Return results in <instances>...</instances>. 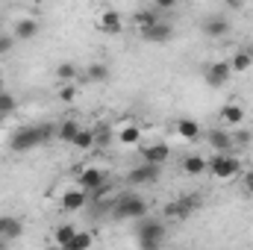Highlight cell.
<instances>
[{
    "label": "cell",
    "instance_id": "1",
    "mask_svg": "<svg viewBox=\"0 0 253 250\" xmlns=\"http://www.w3.org/2000/svg\"><path fill=\"white\" fill-rule=\"evenodd\" d=\"M165 236H168V227H165L162 218L147 215V218L135 221V242H138V250H162L165 248Z\"/></svg>",
    "mask_w": 253,
    "mask_h": 250
},
{
    "label": "cell",
    "instance_id": "2",
    "mask_svg": "<svg viewBox=\"0 0 253 250\" xmlns=\"http://www.w3.org/2000/svg\"><path fill=\"white\" fill-rule=\"evenodd\" d=\"M147 215H150V203L141 194H135V191L121 194L118 203L112 206V218H118V221H141Z\"/></svg>",
    "mask_w": 253,
    "mask_h": 250
},
{
    "label": "cell",
    "instance_id": "3",
    "mask_svg": "<svg viewBox=\"0 0 253 250\" xmlns=\"http://www.w3.org/2000/svg\"><path fill=\"white\" fill-rule=\"evenodd\" d=\"M36 147H44V144H42L39 124L21 126V129H15L12 138H9V150H15V153H30V150H36Z\"/></svg>",
    "mask_w": 253,
    "mask_h": 250
},
{
    "label": "cell",
    "instance_id": "4",
    "mask_svg": "<svg viewBox=\"0 0 253 250\" xmlns=\"http://www.w3.org/2000/svg\"><path fill=\"white\" fill-rule=\"evenodd\" d=\"M206 162H209V174L218 177V180H233V177L242 171V162H239L236 156H230V153H215V156L206 159Z\"/></svg>",
    "mask_w": 253,
    "mask_h": 250
},
{
    "label": "cell",
    "instance_id": "5",
    "mask_svg": "<svg viewBox=\"0 0 253 250\" xmlns=\"http://www.w3.org/2000/svg\"><path fill=\"white\" fill-rule=\"evenodd\" d=\"M197 209H200V197L197 194H186L180 200L165 203V218L168 221H186L191 212H197Z\"/></svg>",
    "mask_w": 253,
    "mask_h": 250
},
{
    "label": "cell",
    "instance_id": "6",
    "mask_svg": "<svg viewBox=\"0 0 253 250\" xmlns=\"http://www.w3.org/2000/svg\"><path fill=\"white\" fill-rule=\"evenodd\" d=\"M230 77H233V68H230V62H224V59H221V62L206 65V71H203V80H206V85H212V88L227 85Z\"/></svg>",
    "mask_w": 253,
    "mask_h": 250
},
{
    "label": "cell",
    "instance_id": "7",
    "mask_svg": "<svg viewBox=\"0 0 253 250\" xmlns=\"http://www.w3.org/2000/svg\"><path fill=\"white\" fill-rule=\"evenodd\" d=\"M103 183H106V174H103L100 168H94V165H91V168H80V171H77V188H80V191H85V194H91L94 188H100Z\"/></svg>",
    "mask_w": 253,
    "mask_h": 250
},
{
    "label": "cell",
    "instance_id": "8",
    "mask_svg": "<svg viewBox=\"0 0 253 250\" xmlns=\"http://www.w3.org/2000/svg\"><path fill=\"white\" fill-rule=\"evenodd\" d=\"M138 36H141L144 42H150V44H165V42L174 39V27H171L168 21H159V24H153V27H141Z\"/></svg>",
    "mask_w": 253,
    "mask_h": 250
},
{
    "label": "cell",
    "instance_id": "9",
    "mask_svg": "<svg viewBox=\"0 0 253 250\" xmlns=\"http://www.w3.org/2000/svg\"><path fill=\"white\" fill-rule=\"evenodd\" d=\"M141 159L147 162V165H165L168 159H171V147L165 144V141H150V144H141Z\"/></svg>",
    "mask_w": 253,
    "mask_h": 250
},
{
    "label": "cell",
    "instance_id": "10",
    "mask_svg": "<svg viewBox=\"0 0 253 250\" xmlns=\"http://www.w3.org/2000/svg\"><path fill=\"white\" fill-rule=\"evenodd\" d=\"M159 174H162L159 165H147V162H141V165H135V168L126 174V183H129V186H147V183H156Z\"/></svg>",
    "mask_w": 253,
    "mask_h": 250
},
{
    "label": "cell",
    "instance_id": "11",
    "mask_svg": "<svg viewBox=\"0 0 253 250\" xmlns=\"http://www.w3.org/2000/svg\"><path fill=\"white\" fill-rule=\"evenodd\" d=\"M97 30H100L103 36H118V33L124 30L121 12H118V9H106V12L100 15V21H97Z\"/></svg>",
    "mask_w": 253,
    "mask_h": 250
},
{
    "label": "cell",
    "instance_id": "12",
    "mask_svg": "<svg viewBox=\"0 0 253 250\" xmlns=\"http://www.w3.org/2000/svg\"><path fill=\"white\" fill-rule=\"evenodd\" d=\"M203 33H206L209 39H221V36L230 33V21H227L224 15H209V18L203 21Z\"/></svg>",
    "mask_w": 253,
    "mask_h": 250
},
{
    "label": "cell",
    "instance_id": "13",
    "mask_svg": "<svg viewBox=\"0 0 253 250\" xmlns=\"http://www.w3.org/2000/svg\"><path fill=\"white\" fill-rule=\"evenodd\" d=\"M85 203H88V194H85V191H80L77 186L65 188V194H62V209L65 212H80Z\"/></svg>",
    "mask_w": 253,
    "mask_h": 250
},
{
    "label": "cell",
    "instance_id": "14",
    "mask_svg": "<svg viewBox=\"0 0 253 250\" xmlns=\"http://www.w3.org/2000/svg\"><path fill=\"white\" fill-rule=\"evenodd\" d=\"M21 236H24V224H21L15 215H3V218H0V239L15 242V239H21Z\"/></svg>",
    "mask_w": 253,
    "mask_h": 250
},
{
    "label": "cell",
    "instance_id": "15",
    "mask_svg": "<svg viewBox=\"0 0 253 250\" xmlns=\"http://www.w3.org/2000/svg\"><path fill=\"white\" fill-rule=\"evenodd\" d=\"M36 36H39V21H36V18H21V21L15 24L12 39H18V42H30V39H36Z\"/></svg>",
    "mask_w": 253,
    "mask_h": 250
},
{
    "label": "cell",
    "instance_id": "16",
    "mask_svg": "<svg viewBox=\"0 0 253 250\" xmlns=\"http://www.w3.org/2000/svg\"><path fill=\"white\" fill-rule=\"evenodd\" d=\"M206 144H212L215 153H230V147H233V135L224 132V129H212V132H206Z\"/></svg>",
    "mask_w": 253,
    "mask_h": 250
},
{
    "label": "cell",
    "instance_id": "17",
    "mask_svg": "<svg viewBox=\"0 0 253 250\" xmlns=\"http://www.w3.org/2000/svg\"><path fill=\"white\" fill-rule=\"evenodd\" d=\"M218 115H221V121H224V124L239 126L242 121H245V106H239V103H224Z\"/></svg>",
    "mask_w": 253,
    "mask_h": 250
},
{
    "label": "cell",
    "instance_id": "18",
    "mask_svg": "<svg viewBox=\"0 0 253 250\" xmlns=\"http://www.w3.org/2000/svg\"><path fill=\"white\" fill-rule=\"evenodd\" d=\"M183 171H186L189 177H200V174H206V171H209V162H206L200 153H191V156L183 159Z\"/></svg>",
    "mask_w": 253,
    "mask_h": 250
},
{
    "label": "cell",
    "instance_id": "19",
    "mask_svg": "<svg viewBox=\"0 0 253 250\" xmlns=\"http://www.w3.org/2000/svg\"><path fill=\"white\" fill-rule=\"evenodd\" d=\"M174 129H177V135H180V138H186V141H197V138H200V124H197V121H191V118H180Z\"/></svg>",
    "mask_w": 253,
    "mask_h": 250
},
{
    "label": "cell",
    "instance_id": "20",
    "mask_svg": "<svg viewBox=\"0 0 253 250\" xmlns=\"http://www.w3.org/2000/svg\"><path fill=\"white\" fill-rule=\"evenodd\" d=\"M132 21H135V24H138V30H141V27H153V24H159V21H165V18H162V12H159V9L147 6V9H138Z\"/></svg>",
    "mask_w": 253,
    "mask_h": 250
},
{
    "label": "cell",
    "instance_id": "21",
    "mask_svg": "<svg viewBox=\"0 0 253 250\" xmlns=\"http://www.w3.org/2000/svg\"><path fill=\"white\" fill-rule=\"evenodd\" d=\"M251 65H253V50H251V47H242V50H236V56L230 59L233 74H239V71H248Z\"/></svg>",
    "mask_w": 253,
    "mask_h": 250
},
{
    "label": "cell",
    "instance_id": "22",
    "mask_svg": "<svg viewBox=\"0 0 253 250\" xmlns=\"http://www.w3.org/2000/svg\"><path fill=\"white\" fill-rule=\"evenodd\" d=\"M77 77H80V68H77L74 62H59V65H56V80H59L62 85L77 83Z\"/></svg>",
    "mask_w": 253,
    "mask_h": 250
},
{
    "label": "cell",
    "instance_id": "23",
    "mask_svg": "<svg viewBox=\"0 0 253 250\" xmlns=\"http://www.w3.org/2000/svg\"><path fill=\"white\" fill-rule=\"evenodd\" d=\"M77 132H80V124H77L74 118H68V121H62V124L56 126V138H59V141H68V144H74Z\"/></svg>",
    "mask_w": 253,
    "mask_h": 250
},
{
    "label": "cell",
    "instance_id": "24",
    "mask_svg": "<svg viewBox=\"0 0 253 250\" xmlns=\"http://www.w3.org/2000/svg\"><path fill=\"white\" fill-rule=\"evenodd\" d=\"M74 236H77V227H74V224H59V227L53 230V239H56V248H59V250L68 248Z\"/></svg>",
    "mask_w": 253,
    "mask_h": 250
},
{
    "label": "cell",
    "instance_id": "25",
    "mask_svg": "<svg viewBox=\"0 0 253 250\" xmlns=\"http://www.w3.org/2000/svg\"><path fill=\"white\" fill-rule=\"evenodd\" d=\"M85 80H91V83H106V80H109V68L103 62H91L85 68Z\"/></svg>",
    "mask_w": 253,
    "mask_h": 250
},
{
    "label": "cell",
    "instance_id": "26",
    "mask_svg": "<svg viewBox=\"0 0 253 250\" xmlns=\"http://www.w3.org/2000/svg\"><path fill=\"white\" fill-rule=\"evenodd\" d=\"M91 245H94V236H91V233H80V230H77V236L71 239V245L62 248V250H91Z\"/></svg>",
    "mask_w": 253,
    "mask_h": 250
},
{
    "label": "cell",
    "instance_id": "27",
    "mask_svg": "<svg viewBox=\"0 0 253 250\" xmlns=\"http://www.w3.org/2000/svg\"><path fill=\"white\" fill-rule=\"evenodd\" d=\"M118 141H121V144H138V141H141V126L126 124L124 129L118 132Z\"/></svg>",
    "mask_w": 253,
    "mask_h": 250
},
{
    "label": "cell",
    "instance_id": "28",
    "mask_svg": "<svg viewBox=\"0 0 253 250\" xmlns=\"http://www.w3.org/2000/svg\"><path fill=\"white\" fill-rule=\"evenodd\" d=\"M74 147L77 150H91L94 147V129H80L77 138H74Z\"/></svg>",
    "mask_w": 253,
    "mask_h": 250
},
{
    "label": "cell",
    "instance_id": "29",
    "mask_svg": "<svg viewBox=\"0 0 253 250\" xmlns=\"http://www.w3.org/2000/svg\"><path fill=\"white\" fill-rule=\"evenodd\" d=\"M15 109H18V100H15V94L3 91V94H0V118H9Z\"/></svg>",
    "mask_w": 253,
    "mask_h": 250
},
{
    "label": "cell",
    "instance_id": "30",
    "mask_svg": "<svg viewBox=\"0 0 253 250\" xmlns=\"http://www.w3.org/2000/svg\"><path fill=\"white\" fill-rule=\"evenodd\" d=\"M56 94H59V100H62V103H74V100H77V94H80V85H77V83L59 85V91H56Z\"/></svg>",
    "mask_w": 253,
    "mask_h": 250
},
{
    "label": "cell",
    "instance_id": "31",
    "mask_svg": "<svg viewBox=\"0 0 253 250\" xmlns=\"http://www.w3.org/2000/svg\"><path fill=\"white\" fill-rule=\"evenodd\" d=\"M39 132H42V144H50L56 138V124H39Z\"/></svg>",
    "mask_w": 253,
    "mask_h": 250
},
{
    "label": "cell",
    "instance_id": "32",
    "mask_svg": "<svg viewBox=\"0 0 253 250\" xmlns=\"http://www.w3.org/2000/svg\"><path fill=\"white\" fill-rule=\"evenodd\" d=\"M253 141V132L251 129H239V132H233V144H239V147H248Z\"/></svg>",
    "mask_w": 253,
    "mask_h": 250
},
{
    "label": "cell",
    "instance_id": "33",
    "mask_svg": "<svg viewBox=\"0 0 253 250\" xmlns=\"http://www.w3.org/2000/svg\"><path fill=\"white\" fill-rule=\"evenodd\" d=\"M109 141H112V132H109L106 126H103V129H94V144H97V147H106Z\"/></svg>",
    "mask_w": 253,
    "mask_h": 250
},
{
    "label": "cell",
    "instance_id": "34",
    "mask_svg": "<svg viewBox=\"0 0 253 250\" xmlns=\"http://www.w3.org/2000/svg\"><path fill=\"white\" fill-rule=\"evenodd\" d=\"M109 191H112V186H109V183H103L100 188H94V191L88 194V200H91V203H100V200H103V197H106Z\"/></svg>",
    "mask_w": 253,
    "mask_h": 250
},
{
    "label": "cell",
    "instance_id": "35",
    "mask_svg": "<svg viewBox=\"0 0 253 250\" xmlns=\"http://www.w3.org/2000/svg\"><path fill=\"white\" fill-rule=\"evenodd\" d=\"M12 47H15V39H12L9 33H0V56H3V53H9Z\"/></svg>",
    "mask_w": 253,
    "mask_h": 250
},
{
    "label": "cell",
    "instance_id": "36",
    "mask_svg": "<svg viewBox=\"0 0 253 250\" xmlns=\"http://www.w3.org/2000/svg\"><path fill=\"white\" fill-rule=\"evenodd\" d=\"M174 6H177L174 0H156V3H153V9H159V12H168V9H174Z\"/></svg>",
    "mask_w": 253,
    "mask_h": 250
},
{
    "label": "cell",
    "instance_id": "37",
    "mask_svg": "<svg viewBox=\"0 0 253 250\" xmlns=\"http://www.w3.org/2000/svg\"><path fill=\"white\" fill-rule=\"evenodd\" d=\"M245 188H248V191H251V194H253V171H251V174H248V180H245Z\"/></svg>",
    "mask_w": 253,
    "mask_h": 250
},
{
    "label": "cell",
    "instance_id": "38",
    "mask_svg": "<svg viewBox=\"0 0 253 250\" xmlns=\"http://www.w3.org/2000/svg\"><path fill=\"white\" fill-rule=\"evenodd\" d=\"M0 250H9V242L6 239H0Z\"/></svg>",
    "mask_w": 253,
    "mask_h": 250
},
{
    "label": "cell",
    "instance_id": "39",
    "mask_svg": "<svg viewBox=\"0 0 253 250\" xmlns=\"http://www.w3.org/2000/svg\"><path fill=\"white\" fill-rule=\"evenodd\" d=\"M3 91H6V85H3V80H0V94H3Z\"/></svg>",
    "mask_w": 253,
    "mask_h": 250
}]
</instances>
